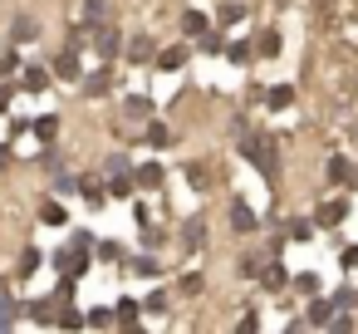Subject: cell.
I'll return each instance as SVG.
<instances>
[{"label": "cell", "instance_id": "cell-19", "mask_svg": "<svg viewBox=\"0 0 358 334\" xmlns=\"http://www.w3.org/2000/svg\"><path fill=\"white\" fill-rule=\"evenodd\" d=\"M84 25H108V0H84Z\"/></svg>", "mask_w": 358, "mask_h": 334}, {"label": "cell", "instance_id": "cell-24", "mask_svg": "<svg viewBox=\"0 0 358 334\" xmlns=\"http://www.w3.org/2000/svg\"><path fill=\"white\" fill-rule=\"evenodd\" d=\"M255 50H260L265 60H275V55H280V30H260V40H255Z\"/></svg>", "mask_w": 358, "mask_h": 334}, {"label": "cell", "instance_id": "cell-26", "mask_svg": "<svg viewBox=\"0 0 358 334\" xmlns=\"http://www.w3.org/2000/svg\"><path fill=\"white\" fill-rule=\"evenodd\" d=\"M172 143V128L167 123H148V148H167Z\"/></svg>", "mask_w": 358, "mask_h": 334}, {"label": "cell", "instance_id": "cell-11", "mask_svg": "<svg viewBox=\"0 0 358 334\" xmlns=\"http://www.w3.org/2000/svg\"><path fill=\"white\" fill-rule=\"evenodd\" d=\"M10 40H15V45H30V40H40V25H35L30 15H15V25H10Z\"/></svg>", "mask_w": 358, "mask_h": 334}, {"label": "cell", "instance_id": "cell-45", "mask_svg": "<svg viewBox=\"0 0 358 334\" xmlns=\"http://www.w3.org/2000/svg\"><path fill=\"white\" fill-rule=\"evenodd\" d=\"M338 265H343V270H358V246H348V251L338 256Z\"/></svg>", "mask_w": 358, "mask_h": 334}, {"label": "cell", "instance_id": "cell-33", "mask_svg": "<svg viewBox=\"0 0 358 334\" xmlns=\"http://www.w3.org/2000/svg\"><path fill=\"white\" fill-rule=\"evenodd\" d=\"M226 55H231V64H250V45H245V40H236Z\"/></svg>", "mask_w": 358, "mask_h": 334}, {"label": "cell", "instance_id": "cell-23", "mask_svg": "<svg viewBox=\"0 0 358 334\" xmlns=\"http://www.w3.org/2000/svg\"><path fill=\"white\" fill-rule=\"evenodd\" d=\"M20 314H25V305H20V300H6V295H0V329H10Z\"/></svg>", "mask_w": 358, "mask_h": 334}, {"label": "cell", "instance_id": "cell-17", "mask_svg": "<svg viewBox=\"0 0 358 334\" xmlns=\"http://www.w3.org/2000/svg\"><path fill=\"white\" fill-rule=\"evenodd\" d=\"M162 177H167V172H162V162H143V167H138V187H148V192H157V187H162Z\"/></svg>", "mask_w": 358, "mask_h": 334}, {"label": "cell", "instance_id": "cell-20", "mask_svg": "<svg viewBox=\"0 0 358 334\" xmlns=\"http://www.w3.org/2000/svg\"><path fill=\"white\" fill-rule=\"evenodd\" d=\"M285 280H289V270H285V265H280V260H270V265H265V270H260V285H265V290H280V285H285Z\"/></svg>", "mask_w": 358, "mask_h": 334}, {"label": "cell", "instance_id": "cell-3", "mask_svg": "<svg viewBox=\"0 0 358 334\" xmlns=\"http://www.w3.org/2000/svg\"><path fill=\"white\" fill-rule=\"evenodd\" d=\"M94 45H99V55H103V60H118V55H128V45H123V35H118L113 25H99V30H94Z\"/></svg>", "mask_w": 358, "mask_h": 334}, {"label": "cell", "instance_id": "cell-2", "mask_svg": "<svg viewBox=\"0 0 358 334\" xmlns=\"http://www.w3.org/2000/svg\"><path fill=\"white\" fill-rule=\"evenodd\" d=\"M55 265H59L69 280H79V275L89 270V246H69V251H59V256H55Z\"/></svg>", "mask_w": 358, "mask_h": 334}, {"label": "cell", "instance_id": "cell-27", "mask_svg": "<svg viewBox=\"0 0 358 334\" xmlns=\"http://www.w3.org/2000/svg\"><path fill=\"white\" fill-rule=\"evenodd\" d=\"M348 177H353L348 158H329V182H348Z\"/></svg>", "mask_w": 358, "mask_h": 334}, {"label": "cell", "instance_id": "cell-15", "mask_svg": "<svg viewBox=\"0 0 358 334\" xmlns=\"http://www.w3.org/2000/svg\"><path fill=\"white\" fill-rule=\"evenodd\" d=\"M334 314H338L334 300H314V295H309V324H334Z\"/></svg>", "mask_w": 358, "mask_h": 334}, {"label": "cell", "instance_id": "cell-30", "mask_svg": "<svg viewBox=\"0 0 358 334\" xmlns=\"http://www.w3.org/2000/svg\"><path fill=\"white\" fill-rule=\"evenodd\" d=\"M221 20H226V25L245 20V6H241V0H226V6H221Z\"/></svg>", "mask_w": 358, "mask_h": 334}, {"label": "cell", "instance_id": "cell-49", "mask_svg": "<svg viewBox=\"0 0 358 334\" xmlns=\"http://www.w3.org/2000/svg\"><path fill=\"white\" fill-rule=\"evenodd\" d=\"M353 138H358V118H353Z\"/></svg>", "mask_w": 358, "mask_h": 334}, {"label": "cell", "instance_id": "cell-44", "mask_svg": "<svg viewBox=\"0 0 358 334\" xmlns=\"http://www.w3.org/2000/svg\"><path fill=\"white\" fill-rule=\"evenodd\" d=\"M334 305H338V309H353V305H358V295H353V290H338V295H334Z\"/></svg>", "mask_w": 358, "mask_h": 334}, {"label": "cell", "instance_id": "cell-21", "mask_svg": "<svg viewBox=\"0 0 358 334\" xmlns=\"http://www.w3.org/2000/svg\"><path fill=\"white\" fill-rule=\"evenodd\" d=\"M182 30H187V35H196V40H201V35H206V30H211V20H206V15H201V11H187V15H182Z\"/></svg>", "mask_w": 358, "mask_h": 334}, {"label": "cell", "instance_id": "cell-4", "mask_svg": "<svg viewBox=\"0 0 358 334\" xmlns=\"http://www.w3.org/2000/svg\"><path fill=\"white\" fill-rule=\"evenodd\" d=\"M231 231H241V236L260 231V221H255V211H250V202H245V197H231Z\"/></svg>", "mask_w": 358, "mask_h": 334}, {"label": "cell", "instance_id": "cell-6", "mask_svg": "<svg viewBox=\"0 0 358 334\" xmlns=\"http://www.w3.org/2000/svg\"><path fill=\"white\" fill-rule=\"evenodd\" d=\"M133 192H138V172H133V167L108 172V197H118V202H123V197H133Z\"/></svg>", "mask_w": 358, "mask_h": 334}, {"label": "cell", "instance_id": "cell-32", "mask_svg": "<svg viewBox=\"0 0 358 334\" xmlns=\"http://www.w3.org/2000/svg\"><path fill=\"white\" fill-rule=\"evenodd\" d=\"M113 319H118V309H89V324H94V329H108Z\"/></svg>", "mask_w": 358, "mask_h": 334}, {"label": "cell", "instance_id": "cell-25", "mask_svg": "<svg viewBox=\"0 0 358 334\" xmlns=\"http://www.w3.org/2000/svg\"><path fill=\"white\" fill-rule=\"evenodd\" d=\"M265 104H270V109H289V104H294V89H289V84H275V89L265 94Z\"/></svg>", "mask_w": 358, "mask_h": 334}, {"label": "cell", "instance_id": "cell-16", "mask_svg": "<svg viewBox=\"0 0 358 334\" xmlns=\"http://www.w3.org/2000/svg\"><path fill=\"white\" fill-rule=\"evenodd\" d=\"M152 55H157V50H152L148 35H133V40H128V60H133V64H148Z\"/></svg>", "mask_w": 358, "mask_h": 334}, {"label": "cell", "instance_id": "cell-28", "mask_svg": "<svg viewBox=\"0 0 358 334\" xmlns=\"http://www.w3.org/2000/svg\"><path fill=\"white\" fill-rule=\"evenodd\" d=\"M40 265H45V256H40V251H35V246H30V251H25V256H20V265H15V270H20V275H35V270H40Z\"/></svg>", "mask_w": 358, "mask_h": 334}, {"label": "cell", "instance_id": "cell-40", "mask_svg": "<svg viewBox=\"0 0 358 334\" xmlns=\"http://www.w3.org/2000/svg\"><path fill=\"white\" fill-rule=\"evenodd\" d=\"M187 182H192V187H206V167L192 162V167H187Z\"/></svg>", "mask_w": 358, "mask_h": 334}, {"label": "cell", "instance_id": "cell-5", "mask_svg": "<svg viewBox=\"0 0 358 334\" xmlns=\"http://www.w3.org/2000/svg\"><path fill=\"white\" fill-rule=\"evenodd\" d=\"M55 79H64V84H84V64H79V50H64V55L55 60Z\"/></svg>", "mask_w": 358, "mask_h": 334}, {"label": "cell", "instance_id": "cell-1", "mask_svg": "<svg viewBox=\"0 0 358 334\" xmlns=\"http://www.w3.org/2000/svg\"><path fill=\"white\" fill-rule=\"evenodd\" d=\"M236 138H241V153L260 167V177H270V182H280V153H275V138H265V133H250L241 118H236Z\"/></svg>", "mask_w": 358, "mask_h": 334}, {"label": "cell", "instance_id": "cell-31", "mask_svg": "<svg viewBox=\"0 0 358 334\" xmlns=\"http://www.w3.org/2000/svg\"><path fill=\"white\" fill-rule=\"evenodd\" d=\"M40 216H45V226H64V207H59V202H45Z\"/></svg>", "mask_w": 358, "mask_h": 334}, {"label": "cell", "instance_id": "cell-10", "mask_svg": "<svg viewBox=\"0 0 358 334\" xmlns=\"http://www.w3.org/2000/svg\"><path fill=\"white\" fill-rule=\"evenodd\" d=\"M25 314H35L40 324H59V300H30Z\"/></svg>", "mask_w": 358, "mask_h": 334}, {"label": "cell", "instance_id": "cell-13", "mask_svg": "<svg viewBox=\"0 0 358 334\" xmlns=\"http://www.w3.org/2000/svg\"><path fill=\"white\" fill-rule=\"evenodd\" d=\"M79 192H84V202H89V207H103L108 182H99V177H79Z\"/></svg>", "mask_w": 358, "mask_h": 334}, {"label": "cell", "instance_id": "cell-34", "mask_svg": "<svg viewBox=\"0 0 358 334\" xmlns=\"http://www.w3.org/2000/svg\"><path fill=\"white\" fill-rule=\"evenodd\" d=\"M35 133H40V138H45V143H50V138H55V133H59V118H55V113H50V118H40V123H35Z\"/></svg>", "mask_w": 358, "mask_h": 334}, {"label": "cell", "instance_id": "cell-7", "mask_svg": "<svg viewBox=\"0 0 358 334\" xmlns=\"http://www.w3.org/2000/svg\"><path fill=\"white\" fill-rule=\"evenodd\" d=\"M108 84H113V60H103V69H94V74H84V94H108Z\"/></svg>", "mask_w": 358, "mask_h": 334}, {"label": "cell", "instance_id": "cell-41", "mask_svg": "<svg viewBox=\"0 0 358 334\" xmlns=\"http://www.w3.org/2000/svg\"><path fill=\"white\" fill-rule=\"evenodd\" d=\"M99 256H103V260H123V246H118V241H103Z\"/></svg>", "mask_w": 358, "mask_h": 334}, {"label": "cell", "instance_id": "cell-12", "mask_svg": "<svg viewBox=\"0 0 358 334\" xmlns=\"http://www.w3.org/2000/svg\"><path fill=\"white\" fill-rule=\"evenodd\" d=\"M182 64H187V50H182V45H172V50H157V69H162V74H177Z\"/></svg>", "mask_w": 358, "mask_h": 334}, {"label": "cell", "instance_id": "cell-46", "mask_svg": "<svg viewBox=\"0 0 358 334\" xmlns=\"http://www.w3.org/2000/svg\"><path fill=\"white\" fill-rule=\"evenodd\" d=\"M236 329H241V334H255V329H260V319H255V314H241V324H236Z\"/></svg>", "mask_w": 358, "mask_h": 334}, {"label": "cell", "instance_id": "cell-22", "mask_svg": "<svg viewBox=\"0 0 358 334\" xmlns=\"http://www.w3.org/2000/svg\"><path fill=\"white\" fill-rule=\"evenodd\" d=\"M143 309H148L143 300H128V295H123V300H118V324H138Z\"/></svg>", "mask_w": 358, "mask_h": 334}, {"label": "cell", "instance_id": "cell-8", "mask_svg": "<svg viewBox=\"0 0 358 334\" xmlns=\"http://www.w3.org/2000/svg\"><path fill=\"white\" fill-rule=\"evenodd\" d=\"M50 69H55V64H50ZM50 69H45V64H30V69L20 74V84H25L30 94H45V89H50V79H55Z\"/></svg>", "mask_w": 358, "mask_h": 334}, {"label": "cell", "instance_id": "cell-38", "mask_svg": "<svg viewBox=\"0 0 358 334\" xmlns=\"http://www.w3.org/2000/svg\"><path fill=\"white\" fill-rule=\"evenodd\" d=\"M294 285H299V290H304V295H319V275H314V270H304V275H299V280H294Z\"/></svg>", "mask_w": 358, "mask_h": 334}, {"label": "cell", "instance_id": "cell-39", "mask_svg": "<svg viewBox=\"0 0 358 334\" xmlns=\"http://www.w3.org/2000/svg\"><path fill=\"white\" fill-rule=\"evenodd\" d=\"M10 99H15V84L0 79V113H10Z\"/></svg>", "mask_w": 358, "mask_h": 334}, {"label": "cell", "instance_id": "cell-42", "mask_svg": "<svg viewBox=\"0 0 358 334\" xmlns=\"http://www.w3.org/2000/svg\"><path fill=\"white\" fill-rule=\"evenodd\" d=\"M201 50H206V55H216V50H226V45H221V35H211V30H206V35H201Z\"/></svg>", "mask_w": 358, "mask_h": 334}, {"label": "cell", "instance_id": "cell-14", "mask_svg": "<svg viewBox=\"0 0 358 334\" xmlns=\"http://www.w3.org/2000/svg\"><path fill=\"white\" fill-rule=\"evenodd\" d=\"M343 216H348V202H324V207L314 211V221H319V226H338Z\"/></svg>", "mask_w": 358, "mask_h": 334}, {"label": "cell", "instance_id": "cell-9", "mask_svg": "<svg viewBox=\"0 0 358 334\" xmlns=\"http://www.w3.org/2000/svg\"><path fill=\"white\" fill-rule=\"evenodd\" d=\"M123 118H133V123H152V99L133 94V99L123 104Z\"/></svg>", "mask_w": 358, "mask_h": 334}, {"label": "cell", "instance_id": "cell-29", "mask_svg": "<svg viewBox=\"0 0 358 334\" xmlns=\"http://www.w3.org/2000/svg\"><path fill=\"white\" fill-rule=\"evenodd\" d=\"M15 69H20V55L15 50H0V79H10Z\"/></svg>", "mask_w": 358, "mask_h": 334}, {"label": "cell", "instance_id": "cell-43", "mask_svg": "<svg viewBox=\"0 0 358 334\" xmlns=\"http://www.w3.org/2000/svg\"><path fill=\"white\" fill-rule=\"evenodd\" d=\"M143 305H148V309H152V314H162V309H167V295H157V290H152V295H148V300H143Z\"/></svg>", "mask_w": 358, "mask_h": 334}, {"label": "cell", "instance_id": "cell-48", "mask_svg": "<svg viewBox=\"0 0 358 334\" xmlns=\"http://www.w3.org/2000/svg\"><path fill=\"white\" fill-rule=\"evenodd\" d=\"M348 182H353V187H358V167H353V177H348Z\"/></svg>", "mask_w": 358, "mask_h": 334}, {"label": "cell", "instance_id": "cell-36", "mask_svg": "<svg viewBox=\"0 0 358 334\" xmlns=\"http://www.w3.org/2000/svg\"><path fill=\"white\" fill-rule=\"evenodd\" d=\"M133 270H138V275H148V280H152V275H157V270H162V265H157V260H152V256H138V260H133Z\"/></svg>", "mask_w": 358, "mask_h": 334}, {"label": "cell", "instance_id": "cell-18", "mask_svg": "<svg viewBox=\"0 0 358 334\" xmlns=\"http://www.w3.org/2000/svg\"><path fill=\"white\" fill-rule=\"evenodd\" d=\"M201 241H206V221H201V216H192V221L182 226V246H187V251H196Z\"/></svg>", "mask_w": 358, "mask_h": 334}, {"label": "cell", "instance_id": "cell-35", "mask_svg": "<svg viewBox=\"0 0 358 334\" xmlns=\"http://www.w3.org/2000/svg\"><path fill=\"white\" fill-rule=\"evenodd\" d=\"M314 226H319V221H304V216H299V221H289V236H294V241H309Z\"/></svg>", "mask_w": 358, "mask_h": 334}, {"label": "cell", "instance_id": "cell-37", "mask_svg": "<svg viewBox=\"0 0 358 334\" xmlns=\"http://www.w3.org/2000/svg\"><path fill=\"white\" fill-rule=\"evenodd\" d=\"M59 324H64V329H79V324H84V314H79V309H69V305H59Z\"/></svg>", "mask_w": 358, "mask_h": 334}, {"label": "cell", "instance_id": "cell-47", "mask_svg": "<svg viewBox=\"0 0 358 334\" xmlns=\"http://www.w3.org/2000/svg\"><path fill=\"white\" fill-rule=\"evenodd\" d=\"M0 167H10V148L6 143H0Z\"/></svg>", "mask_w": 358, "mask_h": 334}]
</instances>
